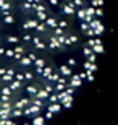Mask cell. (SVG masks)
I'll use <instances>...</instances> for the list:
<instances>
[{
    "label": "cell",
    "mask_w": 118,
    "mask_h": 125,
    "mask_svg": "<svg viewBox=\"0 0 118 125\" xmlns=\"http://www.w3.org/2000/svg\"><path fill=\"white\" fill-rule=\"evenodd\" d=\"M45 24L49 26L50 29H55V28H58V20L55 18V16H49L45 21Z\"/></svg>",
    "instance_id": "9"
},
{
    "label": "cell",
    "mask_w": 118,
    "mask_h": 125,
    "mask_svg": "<svg viewBox=\"0 0 118 125\" xmlns=\"http://www.w3.org/2000/svg\"><path fill=\"white\" fill-rule=\"evenodd\" d=\"M60 73H62V76H66V78H71L74 75L70 65H60Z\"/></svg>",
    "instance_id": "4"
},
{
    "label": "cell",
    "mask_w": 118,
    "mask_h": 125,
    "mask_svg": "<svg viewBox=\"0 0 118 125\" xmlns=\"http://www.w3.org/2000/svg\"><path fill=\"white\" fill-rule=\"evenodd\" d=\"M95 15H97V18H102V15H104V10H102V8H97V13H95Z\"/></svg>",
    "instance_id": "31"
},
{
    "label": "cell",
    "mask_w": 118,
    "mask_h": 125,
    "mask_svg": "<svg viewBox=\"0 0 118 125\" xmlns=\"http://www.w3.org/2000/svg\"><path fill=\"white\" fill-rule=\"evenodd\" d=\"M81 83H82V80H81V76H79V73H74L71 78H70V86H73V88H79Z\"/></svg>",
    "instance_id": "5"
},
{
    "label": "cell",
    "mask_w": 118,
    "mask_h": 125,
    "mask_svg": "<svg viewBox=\"0 0 118 125\" xmlns=\"http://www.w3.org/2000/svg\"><path fill=\"white\" fill-rule=\"evenodd\" d=\"M7 42H10V44H15V46H18L19 39L16 36H7Z\"/></svg>",
    "instance_id": "18"
},
{
    "label": "cell",
    "mask_w": 118,
    "mask_h": 125,
    "mask_svg": "<svg viewBox=\"0 0 118 125\" xmlns=\"http://www.w3.org/2000/svg\"><path fill=\"white\" fill-rule=\"evenodd\" d=\"M70 41H71V44H76L78 42V36L76 34H70Z\"/></svg>",
    "instance_id": "27"
},
{
    "label": "cell",
    "mask_w": 118,
    "mask_h": 125,
    "mask_svg": "<svg viewBox=\"0 0 118 125\" xmlns=\"http://www.w3.org/2000/svg\"><path fill=\"white\" fill-rule=\"evenodd\" d=\"M15 80L19 81V83H24V81H26V78H24V72H23V73H16V75H15Z\"/></svg>",
    "instance_id": "21"
},
{
    "label": "cell",
    "mask_w": 118,
    "mask_h": 125,
    "mask_svg": "<svg viewBox=\"0 0 118 125\" xmlns=\"http://www.w3.org/2000/svg\"><path fill=\"white\" fill-rule=\"evenodd\" d=\"M21 8H23V10H34V3H31V2L24 0L23 5H21Z\"/></svg>",
    "instance_id": "17"
},
{
    "label": "cell",
    "mask_w": 118,
    "mask_h": 125,
    "mask_svg": "<svg viewBox=\"0 0 118 125\" xmlns=\"http://www.w3.org/2000/svg\"><path fill=\"white\" fill-rule=\"evenodd\" d=\"M11 5L7 2V0H0V10H10Z\"/></svg>",
    "instance_id": "19"
},
{
    "label": "cell",
    "mask_w": 118,
    "mask_h": 125,
    "mask_svg": "<svg viewBox=\"0 0 118 125\" xmlns=\"http://www.w3.org/2000/svg\"><path fill=\"white\" fill-rule=\"evenodd\" d=\"M15 75H16V72H15V68H7V73L2 76V81H3L7 86H8L11 81H15Z\"/></svg>",
    "instance_id": "1"
},
{
    "label": "cell",
    "mask_w": 118,
    "mask_h": 125,
    "mask_svg": "<svg viewBox=\"0 0 118 125\" xmlns=\"http://www.w3.org/2000/svg\"><path fill=\"white\" fill-rule=\"evenodd\" d=\"M24 78H26V81H31V80L34 78V75H32V72H24Z\"/></svg>",
    "instance_id": "23"
},
{
    "label": "cell",
    "mask_w": 118,
    "mask_h": 125,
    "mask_svg": "<svg viewBox=\"0 0 118 125\" xmlns=\"http://www.w3.org/2000/svg\"><path fill=\"white\" fill-rule=\"evenodd\" d=\"M82 67H84V72H89V73H94L95 70H97V65L92 63V62H89V60L84 62V63H82Z\"/></svg>",
    "instance_id": "7"
},
{
    "label": "cell",
    "mask_w": 118,
    "mask_h": 125,
    "mask_svg": "<svg viewBox=\"0 0 118 125\" xmlns=\"http://www.w3.org/2000/svg\"><path fill=\"white\" fill-rule=\"evenodd\" d=\"M34 11H49V8L44 3H34Z\"/></svg>",
    "instance_id": "15"
},
{
    "label": "cell",
    "mask_w": 118,
    "mask_h": 125,
    "mask_svg": "<svg viewBox=\"0 0 118 125\" xmlns=\"http://www.w3.org/2000/svg\"><path fill=\"white\" fill-rule=\"evenodd\" d=\"M5 52H7V49L5 47H0V55H5Z\"/></svg>",
    "instance_id": "34"
},
{
    "label": "cell",
    "mask_w": 118,
    "mask_h": 125,
    "mask_svg": "<svg viewBox=\"0 0 118 125\" xmlns=\"http://www.w3.org/2000/svg\"><path fill=\"white\" fill-rule=\"evenodd\" d=\"M39 23H41V21H39V20L37 18H34V20H26V21H24L23 23V29H36L37 26H39Z\"/></svg>",
    "instance_id": "3"
},
{
    "label": "cell",
    "mask_w": 118,
    "mask_h": 125,
    "mask_svg": "<svg viewBox=\"0 0 118 125\" xmlns=\"http://www.w3.org/2000/svg\"><path fill=\"white\" fill-rule=\"evenodd\" d=\"M34 65H36V68H45L47 67V63H45L44 59H37V60L34 62Z\"/></svg>",
    "instance_id": "16"
},
{
    "label": "cell",
    "mask_w": 118,
    "mask_h": 125,
    "mask_svg": "<svg viewBox=\"0 0 118 125\" xmlns=\"http://www.w3.org/2000/svg\"><path fill=\"white\" fill-rule=\"evenodd\" d=\"M47 28H49V26H47L44 21H41V23H39V26L36 28V31L39 32V34H45V32H47Z\"/></svg>",
    "instance_id": "11"
},
{
    "label": "cell",
    "mask_w": 118,
    "mask_h": 125,
    "mask_svg": "<svg viewBox=\"0 0 118 125\" xmlns=\"http://www.w3.org/2000/svg\"><path fill=\"white\" fill-rule=\"evenodd\" d=\"M66 65H70V67H76V60H74V59H68V62H66Z\"/></svg>",
    "instance_id": "29"
},
{
    "label": "cell",
    "mask_w": 118,
    "mask_h": 125,
    "mask_svg": "<svg viewBox=\"0 0 118 125\" xmlns=\"http://www.w3.org/2000/svg\"><path fill=\"white\" fill-rule=\"evenodd\" d=\"M7 73V68H3V67H0V78L3 76V75Z\"/></svg>",
    "instance_id": "32"
},
{
    "label": "cell",
    "mask_w": 118,
    "mask_h": 125,
    "mask_svg": "<svg viewBox=\"0 0 118 125\" xmlns=\"http://www.w3.org/2000/svg\"><path fill=\"white\" fill-rule=\"evenodd\" d=\"M54 34H55V36H62V34H65V32H63V29H62V28H55L54 29Z\"/></svg>",
    "instance_id": "26"
},
{
    "label": "cell",
    "mask_w": 118,
    "mask_h": 125,
    "mask_svg": "<svg viewBox=\"0 0 118 125\" xmlns=\"http://www.w3.org/2000/svg\"><path fill=\"white\" fill-rule=\"evenodd\" d=\"M32 63H34V62H32L29 57H23V59L19 60V65H21V67H29V65H32Z\"/></svg>",
    "instance_id": "14"
},
{
    "label": "cell",
    "mask_w": 118,
    "mask_h": 125,
    "mask_svg": "<svg viewBox=\"0 0 118 125\" xmlns=\"http://www.w3.org/2000/svg\"><path fill=\"white\" fill-rule=\"evenodd\" d=\"M36 18L39 20V21H44V23H45L47 18H49V13H47V11H36Z\"/></svg>",
    "instance_id": "10"
},
{
    "label": "cell",
    "mask_w": 118,
    "mask_h": 125,
    "mask_svg": "<svg viewBox=\"0 0 118 125\" xmlns=\"http://www.w3.org/2000/svg\"><path fill=\"white\" fill-rule=\"evenodd\" d=\"M74 5H76L78 8H82V7H86V5H84V0H74Z\"/></svg>",
    "instance_id": "25"
},
{
    "label": "cell",
    "mask_w": 118,
    "mask_h": 125,
    "mask_svg": "<svg viewBox=\"0 0 118 125\" xmlns=\"http://www.w3.org/2000/svg\"><path fill=\"white\" fill-rule=\"evenodd\" d=\"M87 7H82V8H78V11H76V16H78V20L79 21H86V18H87Z\"/></svg>",
    "instance_id": "6"
},
{
    "label": "cell",
    "mask_w": 118,
    "mask_h": 125,
    "mask_svg": "<svg viewBox=\"0 0 118 125\" xmlns=\"http://www.w3.org/2000/svg\"><path fill=\"white\" fill-rule=\"evenodd\" d=\"M49 3L54 5V7H57V5H58V0H49Z\"/></svg>",
    "instance_id": "33"
},
{
    "label": "cell",
    "mask_w": 118,
    "mask_h": 125,
    "mask_svg": "<svg viewBox=\"0 0 118 125\" xmlns=\"http://www.w3.org/2000/svg\"><path fill=\"white\" fill-rule=\"evenodd\" d=\"M32 37H34V36H31V34H23V41L29 42V41H32Z\"/></svg>",
    "instance_id": "28"
},
{
    "label": "cell",
    "mask_w": 118,
    "mask_h": 125,
    "mask_svg": "<svg viewBox=\"0 0 118 125\" xmlns=\"http://www.w3.org/2000/svg\"><path fill=\"white\" fill-rule=\"evenodd\" d=\"M5 55L8 57V59H15V49H13V47H10V49H7V52H5Z\"/></svg>",
    "instance_id": "22"
},
{
    "label": "cell",
    "mask_w": 118,
    "mask_h": 125,
    "mask_svg": "<svg viewBox=\"0 0 118 125\" xmlns=\"http://www.w3.org/2000/svg\"><path fill=\"white\" fill-rule=\"evenodd\" d=\"M58 28H62V29L68 28V21H65V20H62V21H58Z\"/></svg>",
    "instance_id": "24"
},
{
    "label": "cell",
    "mask_w": 118,
    "mask_h": 125,
    "mask_svg": "<svg viewBox=\"0 0 118 125\" xmlns=\"http://www.w3.org/2000/svg\"><path fill=\"white\" fill-rule=\"evenodd\" d=\"M52 73H54V68L47 65L45 68H44V73H42V76H44V78H47V80H50V76H52Z\"/></svg>",
    "instance_id": "13"
},
{
    "label": "cell",
    "mask_w": 118,
    "mask_h": 125,
    "mask_svg": "<svg viewBox=\"0 0 118 125\" xmlns=\"http://www.w3.org/2000/svg\"><path fill=\"white\" fill-rule=\"evenodd\" d=\"M10 88H11V91H18V89H21V86H23V83H19V81H16V80H15V81H11V83L8 84Z\"/></svg>",
    "instance_id": "12"
},
{
    "label": "cell",
    "mask_w": 118,
    "mask_h": 125,
    "mask_svg": "<svg viewBox=\"0 0 118 125\" xmlns=\"http://www.w3.org/2000/svg\"><path fill=\"white\" fill-rule=\"evenodd\" d=\"M0 15H2V16H10V10H0Z\"/></svg>",
    "instance_id": "30"
},
{
    "label": "cell",
    "mask_w": 118,
    "mask_h": 125,
    "mask_svg": "<svg viewBox=\"0 0 118 125\" xmlns=\"http://www.w3.org/2000/svg\"><path fill=\"white\" fill-rule=\"evenodd\" d=\"M32 44H34V46H36V49H39V51H42V49H45V47H47L45 42H42L39 36H34V37H32Z\"/></svg>",
    "instance_id": "8"
},
{
    "label": "cell",
    "mask_w": 118,
    "mask_h": 125,
    "mask_svg": "<svg viewBox=\"0 0 118 125\" xmlns=\"http://www.w3.org/2000/svg\"><path fill=\"white\" fill-rule=\"evenodd\" d=\"M49 49H62V51H63L65 47L58 42V39H57L55 34H50L49 36Z\"/></svg>",
    "instance_id": "2"
},
{
    "label": "cell",
    "mask_w": 118,
    "mask_h": 125,
    "mask_svg": "<svg viewBox=\"0 0 118 125\" xmlns=\"http://www.w3.org/2000/svg\"><path fill=\"white\" fill-rule=\"evenodd\" d=\"M3 23H5V24H13V23H15V16H13V15L5 16V18H3Z\"/></svg>",
    "instance_id": "20"
}]
</instances>
